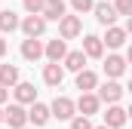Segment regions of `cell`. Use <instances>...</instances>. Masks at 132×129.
<instances>
[{"label": "cell", "mask_w": 132, "mask_h": 129, "mask_svg": "<svg viewBox=\"0 0 132 129\" xmlns=\"http://www.w3.org/2000/svg\"><path fill=\"white\" fill-rule=\"evenodd\" d=\"M71 9H74L77 15H83V12L95 9V0H71Z\"/></svg>", "instance_id": "22"}, {"label": "cell", "mask_w": 132, "mask_h": 129, "mask_svg": "<svg viewBox=\"0 0 132 129\" xmlns=\"http://www.w3.org/2000/svg\"><path fill=\"white\" fill-rule=\"evenodd\" d=\"M6 126L9 129H28V111L22 104H9L6 108Z\"/></svg>", "instance_id": "3"}, {"label": "cell", "mask_w": 132, "mask_h": 129, "mask_svg": "<svg viewBox=\"0 0 132 129\" xmlns=\"http://www.w3.org/2000/svg\"><path fill=\"white\" fill-rule=\"evenodd\" d=\"M65 15H68L65 0H46V6H43V19L46 22H62Z\"/></svg>", "instance_id": "6"}, {"label": "cell", "mask_w": 132, "mask_h": 129, "mask_svg": "<svg viewBox=\"0 0 132 129\" xmlns=\"http://www.w3.org/2000/svg\"><path fill=\"white\" fill-rule=\"evenodd\" d=\"M98 86V77L92 74V71H80L77 74V89H83V92H92Z\"/></svg>", "instance_id": "21"}, {"label": "cell", "mask_w": 132, "mask_h": 129, "mask_svg": "<svg viewBox=\"0 0 132 129\" xmlns=\"http://www.w3.org/2000/svg\"><path fill=\"white\" fill-rule=\"evenodd\" d=\"M117 15H132V0H114Z\"/></svg>", "instance_id": "24"}, {"label": "cell", "mask_w": 132, "mask_h": 129, "mask_svg": "<svg viewBox=\"0 0 132 129\" xmlns=\"http://www.w3.org/2000/svg\"><path fill=\"white\" fill-rule=\"evenodd\" d=\"M34 101H37L34 83H19L15 86V104H34Z\"/></svg>", "instance_id": "16"}, {"label": "cell", "mask_w": 132, "mask_h": 129, "mask_svg": "<svg viewBox=\"0 0 132 129\" xmlns=\"http://www.w3.org/2000/svg\"><path fill=\"white\" fill-rule=\"evenodd\" d=\"M120 95H123V86H120L117 80H108V83L98 89V98H101V101H108V104H117Z\"/></svg>", "instance_id": "10"}, {"label": "cell", "mask_w": 132, "mask_h": 129, "mask_svg": "<svg viewBox=\"0 0 132 129\" xmlns=\"http://www.w3.org/2000/svg\"><path fill=\"white\" fill-rule=\"evenodd\" d=\"M126 120H129V117H126V111H123L120 104H111L108 114H104V126H108V129H120Z\"/></svg>", "instance_id": "11"}, {"label": "cell", "mask_w": 132, "mask_h": 129, "mask_svg": "<svg viewBox=\"0 0 132 129\" xmlns=\"http://www.w3.org/2000/svg\"><path fill=\"white\" fill-rule=\"evenodd\" d=\"M6 98H9V89H6V86H0V104H3Z\"/></svg>", "instance_id": "26"}, {"label": "cell", "mask_w": 132, "mask_h": 129, "mask_svg": "<svg viewBox=\"0 0 132 129\" xmlns=\"http://www.w3.org/2000/svg\"><path fill=\"white\" fill-rule=\"evenodd\" d=\"M22 31H25V37L37 40L40 34L46 31V19H43V15H28V19L22 22Z\"/></svg>", "instance_id": "5"}, {"label": "cell", "mask_w": 132, "mask_h": 129, "mask_svg": "<svg viewBox=\"0 0 132 129\" xmlns=\"http://www.w3.org/2000/svg\"><path fill=\"white\" fill-rule=\"evenodd\" d=\"M101 40L108 43V49H120V46L126 43V28H117V25H114V28H108V34H104Z\"/></svg>", "instance_id": "17"}, {"label": "cell", "mask_w": 132, "mask_h": 129, "mask_svg": "<svg viewBox=\"0 0 132 129\" xmlns=\"http://www.w3.org/2000/svg\"><path fill=\"white\" fill-rule=\"evenodd\" d=\"M3 55H6V40L0 37V59H3Z\"/></svg>", "instance_id": "27"}, {"label": "cell", "mask_w": 132, "mask_h": 129, "mask_svg": "<svg viewBox=\"0 0 132 129\" xmlns=\"http://www.w3.org/2000/svg\"><path fill=\"white\" fill-rule=\"evenodd\" d=\"M52 117V111H49V104H40V101H34L31 111H28V120H31L34 126H43L46 120Z\"/></svg>", "instance_id": "13"}, {"label": "cell", "mask_w": 132, "mask_h": 129, "mask_svg": "<svg viewBox=\"0 0 132 129\" xmlns=\"http://www.w3.org/2000/svg\"><path fill=\"white\" fill-rule=\"evenodd\" d=\"M0 123H6V111L3 108H0Z\"/></svg>", "instance_id": "30"}, {"label": "cell", "mask_w": 132, "mask_h": 129, "mask_svg": "<svg viewBox=\"0 0 132 129\" xmlns=\"http://www.w3.org/2000/svg\"><path fill=\"white\" fill-rule=\"evenodd\" d=\"M0 129H3V126H0Z\"/></svg>", "instance_id": "34"}, {"label": "cell", "mask_w": 132, "mask_h": 129, "mask_svg": "<svg viewBox=\"0 0 132 129\" xmlns=\"http://www.w3.org/2000/svg\"><path fill=\"white\" fill-rule=\"evenodd\" d=\"M71 129H92V123H89V117H83V114H80V117H74V120H71Z\"/></svg>", "instance_id": "25"}, {"label": "cell", "mask_w": 132, "mask_h": 129, "mask_svg": "<svg viewBox=\"0 0 132 129\" xmlns=\"http://www.w3.org/2000/svg\"><path fill=\"white\" fill-rule=\"evenodd\" d=\"M43 55H46V46H43L40 40H31V37H28V40L22 43V59L37 62V59H43Z\"/></svg>", "instance_id": "9"}, {"label": "cell", "mask_w": 132, "mask_h": 129, "mask_svg": "<svg viewBox=\"0 0 132 129\" xmlns=\"http://www.w3.org/2000/svg\"><path fill=\"white\" fill-rule=\"evenodd\" d=\"M65 68H68V71H74V74L86 71V52H83V49H74V52H68V55H65Z\"/></svg>", "instance_id": "15"}, {"label": "cell", "mask_w": 132, "mask_h": 129, "mask_svg": "<svg viewBox=\"0 0 132 129\" xmlns=\"http://www.w3.org/2000/svg\"><path fill=\"white\" fill-rule=\"evenodd\" d=\"M0 86H6V89L19 86V68L15 64H0Z\"/></svg>", "instance_id": "18"}, {"label": "cell", "mask_w": 132, "mask_h": 129, "mask_svg": "<svg viewBox=\"0 0 132 129\" xmlns=\"http://www.w3.org/2000/svg\"><path fill=\"white\" fill-rule=\"evenodd\" d=\"M80 31H83L80 15H65V19L59 22V34H62V40H74V37H80Z\"/></svg>", "instance_id": "2"}, {"label": "cell", "mask_w": 132, "mask_h": 129, "mask_svg": "<svg viewBox=\"0 0 132 129\" xmlns=\"http://www.w3.org/2000/svg\"><path fill=\"white\" fill-rule=\"evenodd\" d=\"M101 108V98L95 95V92H83V95L77 98V111L83 114V117H89V114H98Z\"/></svg>", "instance_id": "4"}, {"label": "cell", "mask_w": 132, "mask_h": 129, "mask_svg": "<svg viewBox=\"0 0 132 129\" xmlns=\"http://www.w3.org/2000/svg\"><path fill=\"white\" fill-rule=\"evenodd\" d=\"M123 71H126V59H123V55H108V59H104V74H108L111 80H117Z\"/></svg>", "instance_id": "14"}, {"label": "cell", "mask_w": 132, "mask_h": 129, "mask_svg": "<svg viewBox=\"0 0 132 129\" xmlns=\"http://www.w3.org/2000/svg\"><path fill=\"white\" fill-rule=\"evenodd\" d=\"M126 34H132V15H129V22H126Z\"/></svg>", "instance_id": "29"}, {"label": "cell", "mask_w": 132, "mask_h": 129, "mask_svg": "<svg viewBox=\"0 0 132 129\" xmlns=\"http://www.w3.org/2000/svg\"><path fill=\"white\" fill-rule=\"evenodd\" d=\"M126 89H129V92H132V80H129V86H126Z\"/></svg>", "instance_id": "32"}, {"label": "cell", "mask_w": 132, "mask_h": 129, "mask_svg": "<svg viewBox=\"0 0 132 129\" xmlns=\"http://www.w3.org/2000/svg\"><path fill=\"white\" fill-rule=\"evenodd\" d=\"M126 117H132V104H129V111H126Z\"/></svg>", "instance_id": "31"}, {"label": "cell", "mask_w": 132, "mask_h": 129, "mask_svg": "<svg viewBox=\"0 0 132 129\" xmlns=\"http://www.w3.org/2000/svg\"><path fill=\"white\" fill-rule=\"evenodd\" d=\"M83 52H86V59H101L104 55V40L95 37V34L83 37Z\"/></svg>", "instance_id": "8"}, {"label": "cell", "mask_w": 132, "mask_h": 129, "mask_svg": "<svg viewBox=\"0 0 132 129\" xmlns=\"http://www.w3.org/2000/svg\"><path fill=\"white\" fill-rule=\"evenodd\" d=\"M52 117L55 120H74V111H77V101H71L68 95H55V101L49 104Z\"/></svg>", "instance_id": "1"}, {"label": "cell", "mask_w": 132, "mask_h": 129, "mask_svg": "<svg viewBox=\"0 0 132 129\" xmlns=\"http://www.w3.org/2000/svg\"><path fill=\"white\" fill-rule=\"evenodd\" d=\"M126 62L132 64V46H129V49H126Z\"/></svg>", "instance_id": "28"}, {"label": "cell", "mask_w": 132, "mask_h": 129, "mask_svg": "<svg viewBox=\"0 0 132 129\" xmlns=\"http://www.w3.org/2000/svg\"><path fill=\"white\" fill-rule=\"evenodd\" d=\"M43 80H46L49 86H62V80H65V68L49 62L46 68H43Z\"/></svg>", "instance_id": "19"}, {"label": "cell", "mask_w": 132, "mask_h": 129, "mask_svg": "<svg viewBox=\"0 0 132 129\" xmlns=\"http://www.w3.org/2000/svg\"><path fill=\"white\" fill-rule=\"evenodd\" d=\"M65 55H68V43L62 40V37H55V40H49V43H46V59H49L52 64L65 62Z\"/></svg>", "instance_id": "7"}, {"label": "cell", "mask_w": 132, "mask_h": 129, "mask_svg": "<svg viewBox=\"0 0 132 129\" xmlns=\"http://www.w3.org/2000/svg\"><path fill=\"white\" fill-rule=\"evenodd\" d=\"M92 129H108V126H92Z\"/></svg>", "instance_id": "33"}, {"label": "cell", "mask_w": 132, "mask_h": 129, "mask_svg": "<svg viewBox=\"0 0 132 129\" xmlns=\"http://www.w3.org/2000/svg\"><path fill=\"white\" fill-rule=\"evenodd\" d=\"M15 28H22L19 15H15L12 9H3V12H0V31H3V34H9V31H15Z\"/></svg>", "instance_id": "20"}, {"label": "cell", "mask_w": 132, "mask_h": 129, "mask_svg": "<svg viewBox=\"0 0 132 129\" xmlns=\"http://www.w3.org/2000/svg\"><path fill=\"white\" fill-rule=\"evenodd\" d=\"M95 19H98L101 25H108V28H114V22H117V9H114V3H95Z\"/></svg>", "instance_id": "12"}, {"label": "cell", "mask_w": 132, "mask_h": 129, "mask_svg": "<svg viewBox=\"0 0 132 129\" xmlns=\"http://www.w3.org/2000/svg\"><path fill=\"white\" fill-rule=\"evenodd\" d=\"M22 3H25L28 15H43V6H46V0H22Z\"/></svg>", "instance_id": "23"}]
</instances>
